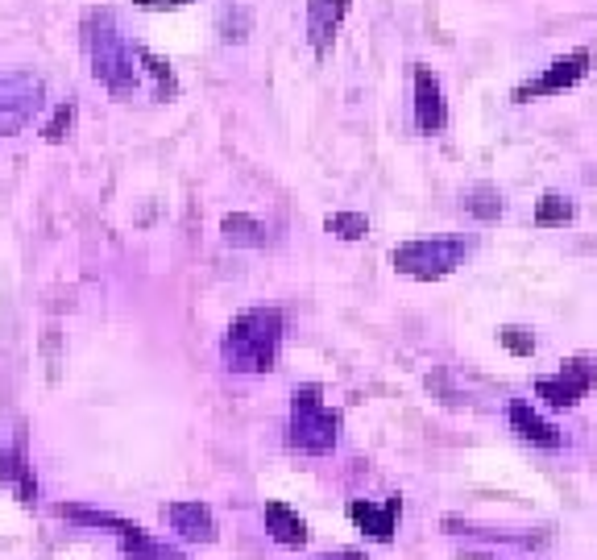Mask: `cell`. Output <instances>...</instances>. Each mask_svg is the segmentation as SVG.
I'll list each match as a JSON object with an SVG mask.
<instances>
[{
	"label": "cell",
	"mask_w": 597,
	"mask_h": 560,
	"mask_svg": "<svg viewBox=\"0 0 597 560\" xmlns=\"http://www.w3.org/2000/svg\"><path fill=\"white\" fill-rule=\"evenodd\" d=\"M278 341H282V312L278 307H253V312H241L233 328L224 332L220 357L237 374H266L274 370Z\"/></svg>",
	"instance_id": "1"
},
{
	"label": "cell",
	"mask_w": 597,
	"mask_h": 560,
	"mask_svg": "<svg viewBox=\"0 0 597 560\" xmlns=\"http://www.w3.org/2000/svg\"><path fill=\"white\" fill-rule=\"evenodd\" d=\"M88 54H92V75L104 83L112 96H129L137 88L133 75V54L125 38L112 25V13H92L88 21Z\"/></svg>",
	"instance_id": "2"
},
{
	"label": "cell",
	"mask_w": 597,
	"mask_h": 560,
	"mask_svg": "<svg viewBox=\"0 0 597 560\" xmlns=\"http://www.w3.org/2000/svg\"><path fill=\"white\" fill-rule=\"evenodd\" d=\"M336 436H340V415L324 407L320 399V386H295L291 395V448L299 453H332L336 448Z\"/></svg>",
	"instance_id": "3"
},
{
	"label": "cell",
	"mask_w": 597,
	"mask_h": 560,
	"mask_svg": "<svg viewBox=\"0 0 597 560\" xmlns=\"http://www.w3.org/2000/svg\"><path fill=\"white\" fill-rule=\"evenodd\" d=\"M469 254V241L465 237H432V241H407L398 245L390 262L398 274L407 278H419V283H432V278H444L452 274Z\"/></svg>",
	"instance_id": "4"
},
{
	"label": "cell",
	"mask_w": 597,
	"mask_h": 560,
	"mask_svg": "<svg viewBox=\"0 0 597 560\" xmlns=\"http://www.w3.org/2000/svg\"><path fill=\"white\" fill-rule=\"evenodd\" d=\"M589 386H597V361L593 357H568L560 366V374L535 382V395L548 407L564 411V407H577Z\"/></svg>",
	"instance_id": "5"
},
{
	"label": "cell",
	"mask_w": 597,
	"mask_h": 560,
	"mask_svg": "<svg viewBox=\"0 0 597 560\" xmlns=\"http://www.w3.org/2000/svg\"><path fill=\"white\" fill-rule=\"evenodd\" d=\"M585 75H589V50H573V54H564V59H552L535 79L519 83L515 100L527 104V100H539V96H560L568 88H577Z\"/></svg>",
	"instance_id": "6"
},
{
	"label": "cell",
	"mask_w": 597,
	"mask_h": 560,
	"mask_svg": "<svg viewBox=\"0 0 597 560\" xmlns=\"http://www.w3.org/2000/svg\"><path fill=\"white\" fill-rule=\"evenodd\" d=\"M38 104H42V88H38L34 79L13 75V79L0 83V137L21 133L25 125L34 121Z\"/></svg>",
	"instance_id": "7"
},
{
	"label": "cell",
	"mask_w": 597,
	"mask_h": 560,
	"mask_svg": "<svg viewBox=\"0 0 597 560\" xmlns=\"http://www.w3.org/2000/svg\"><path fill=\"white\" fill-rule=\"evenodd\" d=\"M415 125L423 133H440L448 125V104L440 92V79L432 75V67H415Z\"/></svg>",
	"instance_id": "8"
},
{
	"label": "cell",
	"mask_w": 597,
	"mask_h": 560,
	"mask_svg": "<svg viewBox=\"0 0 597 560\" xmlns=\"http://www.w3.org/2000/svg\"><path fill=\"white\" fill-rule=\"evenodd\" d=\"M349 13V0H307V42L316 54H324Z\"/></svg>",
	"instance_id": "9"
},
{
	"label": "cell",
	"mask_w": 597,
	"mask_h": 560,
	"mask_svg": "<svg viewBox=\"0 0 597 560\" xmlns=\"http://www.w3.org/2000/svg\"><path fill=\"white\" fill-rule=\"evenodd\" d=\"M398 511H403V498H386L382 507L374 502H349V519L365 531V536H374L378 544H390L394 540V523H398Z\"/></svg>",
	"instance_id": "10"
},
{
	"label": "cell",
	"mask_w": 597,
	"mask_h": 560,
	"mask_svg": "<svg viewBox=\"0 0 597 560\" xmlns=\"http://www.w3.org/2000/svg\"><path fill=\"white\" fill-rule=\"evenodd\" d=\"M166 519L183 540H199V544L216 540V523H212V511L204 507V502H170Z\"/></svg>",
	"instance_id": "11"
},
{
	"label": "cell",
	"mask_w": 597,
	"mask_h": 560,
	"mask_svg": "<svg viewBox=\"0 0 597 560\" xmlns=\"http://www.w3.org/2000/svg\"><path fill=\"white\" fill-rule=\"evenodd\" d=\"M266 531L282 548H303L307 544V523L287 507V502H266Z\"/></svg>",
	"instance_id": "12"
},
{
	"label": "cell",
	"mask_w": 597,
	"mask_h": 560,
	"mask_svg": "<svg viewBox=\"0 0 597 560\" xmlns=\"http://www.w3.org/2000/svg\"><path fill=\"white\" fill-rule=\"evenodd\" d=\"M510 428H515L519 440H527V444L560 448V432L548 424V419H539V415L531 411V403H510Z\"/></svg>",
	"instance_id": "13"
},
{
	"label": "cell",
	"mask_w": 597,
	"mask_h": 560,
	"mask_svg": "<svg viewBox=\"0 0 597 560\" xmlns=\"http://www.w3.org/2000/svg\"><path fill=\"white\" fill-rule=\"evenodd\" d=\"M0 482L17 486L21 502H34L38 498V482H34V469L25 461V440H17L9 453H0Z\"/></svg>",
	"instance_id": "14"
},
{
	"label": "cell",
	"mask_w": 597,
	"mask_h": 560,
	"mask_svg": "<svg viewBox=\"0 0 597 560\" xmlns=\"http://www.w3.org/2000/svg\"><path fill=\"white\" fill-rule=\"evenodd\" d=\"M59 515L75 519L83 527H108V531H117V536H133V531H137V523H129L121 515H108V511H96V507H75V502H63Z\"/></svg>",
	"instance_id": "15"
},
{
	"label": "cell",
	"mask_w": 597,
	"mask_h": 560,
	"mask_svg": "<svg viewBox=\"0 0 597 560\" xmlns=\"http://www.w3.org/2000/svg\"><path fill=\"white\" fill-rule=\"evenodd\" d=\"M121 552L133 556V560H183L179 548H170V544H162V540H150L141 527L133 531V536H121Z\"/></svg>",
	"instance_id": "16"
},
{
	"label": "cell",
	"mask_w": 597,
	"mask_h": 560,
	"mask_svg": "<svg viewBox=\"0 0 597 560\" xmlns=\"http://www.w3.org/2000/svg\"><path fill=\"white\" fill-rule=\"evenodd\" d=\"M224 241L229 245H249V249H258V245H266V229L253 216H245V212H233V216H224Z\"/></svg>",
	"instance_id": "17"
},
{
	"label": "cell",
	"mask_w": 597,
	"mask_h": 560,
	"mask_svg": "<svg viewBox=\"0 0 597 560\" xmlns=\"http://www.w3.org/2000/svg\"><path fill=\"white\" fill-rule=\"evenodd\" d=\"M573 216H577L573 200H568V195H556V191H548L544 200L535 204V224H539V229H564Z\"/></svg>",
	"instance_id": "18"
},
{
	"label": "cell",
	"mask_w": 597,
	"mask_h": 560,
	"mask_svg": "<svg viewBox=\"0 0 597 560\" xmlns=\"http://www.w3.org/2000/svg\"><path fill=\"white\" fill-rule=\"evenodd\" d=\"M324 229L336 233L340 241H361V237L369 233V220H365L361 212H332V216L324 220Z\"/></svg>",
	"instance_id": "19"
},
{
	"label": "cell",
	"mask_w": 597,
	"mask_h": 560,
	"mask_svg": "<svg viewBox=\"0 0 597 560\" xmlns=\"http://www.w3.org/2000/svg\"><path fill=\"white\" fill-rule=\"evenodd\" d=\"M465 212L477 216V220H498L502 216V195L490 191V187H477L465 195Z\"/></svg>",
	"instance_id": "20"
},
{
	"label": "cell",
	"mask_w": 597,
	"mask_h": 560,
	"mask_svg": "<svg viewBox=\"0 0 597 560\" xmlns=\"http://www.w3.org/2000/svg\"><path fill=\"white\" fill-rule=\"evenodd\" d=\"M502 345L510 349V353H515V357H531L535 353V336H531V328H519V324H506L502 332Z\"/></svg>",
	"instance_id": "21"
},
{
	"label": "cell",
	"mask_w": 597,
	"mask_h": 560,
	"mask_svg": "<svg viewBox=\"0 0 597 560\" xmlns=\"http://www.w3.org/2000/svg\"><path fill=\"white\" fill-rule=\"evenodd\" d=\"M71 121H75V104H59L54 121L46 125V142H63V137L71 133Z\"/></svg>",
	"instance_id": "22"
},
{
	"label": "cell",
	"mask_w": 597,
	"mask_h": 560,
	"mask_svg": "<svg viewBox=\"0 0 597 560\" xmlns=\"http://www.w3.org/2000/svg\"><path fill=\"white\" fill-rule=\"evenodd\" d=\"M316 560H365L361 552H328V556H316Z\"/></svg>",
	"instance_id": "23"
},
{
	"label": "cell",
	"mask_w": 597,
	"mask_h": 560,
	"mask_svg": "<svg viewBox=\"0 0 597 560\" xmlns=\"http://www.w3.org/2000/svg\"><path fill=\"white\" fill-rule=\"evenodd\" d=\"M166 5H187V0H166Z\"/></svg>",
	"instance_id": "24"
},
{
	"label": "cell",
	"mask_w": 597,
	"mask_h": 560,
	"mask_svg": "<svg viewBox=\"0 0 597 560\" xmlns=\"http://www.w3.org/2000/svg\"><path fill=\"white\" fill-rule=\"evenodd\" d=\"M469 560H494V556H469Z\"/></svg>",
	"instance_id": "25"
}]
</instances>
